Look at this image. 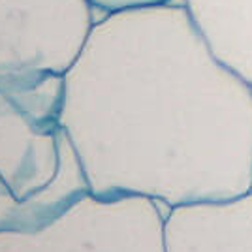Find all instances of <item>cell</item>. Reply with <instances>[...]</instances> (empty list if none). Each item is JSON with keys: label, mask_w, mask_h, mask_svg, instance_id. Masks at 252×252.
<instances>
[{"label": "cell", "mask_w": 252, "mask_h": 252, "mask_svg": "<svg viewBox=\"0 0 252 252\" xmlns=\"http://www.w3.org/2000/svg\"><path fill=\"white\" fill-rule=\"evenodd\" d=\"M63 91L64 75L0 77V231L36 230L91 192Z\"/></svg>", "instance_id": "2"}, {"label": "cell", "mask_w": 252, "mask_h": 252, "mask_svg": "<svg viewBox=\"0 0 252 252\" xmlns=\"http://www.w3.org/2000/svg\"><path fill=\"white\" fill-rule=\"evenodd\" d=\"M211 53L252 87V0H179Z\"/></svg>", "instance_id": "6"}, {"label": "cell", "mask_w": 252, "mask_h": 252, "mask_svg": "<svg viewBox=\"0 0 252 252\" xmlns=\"http://www.w3.org/2000/svg\"><path fill=\"white\" fill-rule=\"evenodd\" d=\"M61 126L93 196L175 207L252 189V87L181 2L94 23L64 74Z\"/></svg>", "instance_id": "1"}, {"label": "cell", "mask_w": 252, "mask_h": 252, "mask_svg": "<svg viewBox=\"0 0 252 252\" xmlns=\"http://www.w3.org/2000/svg\"><path fill=\"white\" fill-rule=\"evenodd\" d=\"M166 252H252V189L222 200L168 207Z\"/></svg>", "instance_id": "5"}, {"label": "cell", "mask_w": 252, "mask_h": 252, "mask_svg": "<svg viewBox=\"0 0 252 252\" xmlns=\"http://www.w3.org/2000/svg\"><path fill=\"white\" fill-rule=\"evenodd\" d=\"M94 10L104 11L105 15L109 13H121V11L143 10V8H153V6H164L179 0H87Z\"/></svg>", "instance_id": "7"}, {"label": "cell", "mask_w": 252, "mask_h": 252, "mask_svg": "<svg viewBox=\"0 0 252 252\" xmlns=\"http://www.w3.org/2000/svg\"><path fill=\"white\" fill-rule=\"evenodd\" d=\"M87 0H0V77L64 75L94 27Z\"/></svg>", "instance_id": "4"}, {"label": "cell", "mask_w": 252, "mask_h": 252, "mask_svg": "<svg viewBox=\"0 0 252 252\" xmlns=\"http://www.w3.org/2000/svg\"><path fill=\"white\" fill-rule=\"evenodd\" d=\"M0 252H166L164 213L149 198L89 192L36 230L0 231Z\"/></svg>", "instance_id": "3"}]
</instances>
